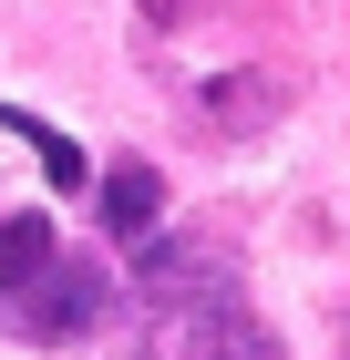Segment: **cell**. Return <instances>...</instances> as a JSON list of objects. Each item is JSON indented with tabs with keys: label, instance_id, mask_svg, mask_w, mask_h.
<instances>
[{
	"label": "cell",
	"instance_id": "5b68a950",
	"mask_svg": "<svg viewBox=\"0 0 350 360\" xmlns=\"http://www.w3.org/2000/svg\"><path fill=\"white\" fill-rule=\"evenodd\" d=\"M42 268H52V226L42 217H0V299H21Z\"/></svg>",
	"mask_w": 350,
	"mask_h": 360
},
{
	"label": "cell",
	"instance_id": "6da1fadb",
	"mask_svg": "<svg viewBox=\"0 0 350 360\" xmlns=\"http://www.w3.org/2000/svg\"><path fill=\"white\" fill-rule=\"evenodd\" d=\"M135 288H144V319H186V309L237 299V257L216 237H144L135 248Z\"/></svg>",
	"mask_w": 350,
	"mask_h": 360
},
{
	"label": "cell",
	"instance_id": "52a82bcc",
	"mask_svg": "<svg viewBox=\"0 0 350 360\" xmlns=\"http://www.w3.org/2000/svg\"><path fill=\"white\" fill-rule=\"evenodd\" d=\"M206 113H216V124H268V113H278V83H258V72H247V83H216Z\"/></svg>",
	"mask_w": 350,
	"mask_h": 360
},
{
	"label": "cell",
	"instance_id": "8992f818",
	"mask_svg": "<svg viewBox=\"0 0 350 360\" xmlns=\"http://www.w3.org/2000/svg\"><path fill=\"white\" fill-rule=\"evenodd\" d=\"M0 124H11V134H31V155H42V175H52V186H82V175H93V165H82V144L52 134V124H31L21 103H0Z\"/></svg>",
	"mask_w": 350,
	"mask_h": 360
},
{
	"label": "cell",
	"instance_id": "3957f363",
	"mask_svg": "<svg viewBox=\"0 0 350 360\" xmlns=\"http://www.w3.org/2000/svg\"><path fill=\"white\" fill-rule=\"evenodd\" d=\"M155 360H278V340L247 319V299H216L186 319H155Z\"/></svg>",
	"mask_w": 350,
	"mask_h": 360
},
{
	"label": "cell",
	"instance_id": "7a4b0ae2",
	"mask_svg": "<svg viewBox=\"0 0 350 360\" xmlns=\"http://www.w3.org/2000/svg\"><path fill=\"white\" fill-rule=\"evenodd\" d=\"M104 299H113V278L93 268V257H52V268L11 299V330H21L31 350H62V340H82L104 319Z\"/></svg>",
	"mask_w": 350,
	"mask_h": 360
},
{
	"label": "cell",
	"instance_id": "ba28073f",
	"mask_svg": "<svg viewBox=\"0 0 350 360\" xmlns=\"http://www.w3.org/2000/svg\"><path fill=\"white\" fill-rule=\"evenodd\" d=\"M175 11H196V0H144V21H175Z\"/></svg>",
	"mask_w": 350,
	"mask_h": 360
},
{
	"label": "cell",
	"instance_id": "277c9868",
	"mask_svg": "<svg viewBox=\"0 0 350 360\" xmlns=\"http://www.w3.org/2000/svg\"><path fill=\"white\" fill-rule=\"evenodd\" d=\"M93 206H104V237H124V248H144L165 217V175L155 165H113L104 186H93Z\"/></svg>",
	"mask_w": 350,
	"mask_h": 360
}]
</instances>
